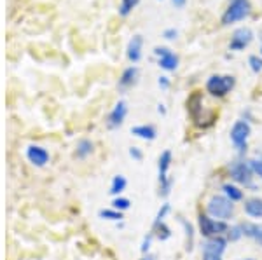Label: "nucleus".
<instances>
[{
  "instance_id": "4be33fe9",
  "label": "nucleus",
  "mask_w": 262,
  "mask_h": 260,
  "mask_svg": "<svg viewBox=\"0 0 262 260\" xmlns=\"http://www.w3.org/2000/svg\"><path fill=\"white\" fill-rule=\"evenodd\" d=\"M180 224L184 225V229H185V250L187 251H191L192 250V246H194V230H192V225L189 224L187 220H184V219H180Z\"/></svg>"
},
{
  "instance_id": "c85d7f7f",
  "label": "nucleus",
  "mask_w": 262,
  "mask_h": 260,
  "mask_svg": "<svg viewBox=\"0 0 262 260\" xmlns=\"http://www.w3.org/2000/svg\"><path fill=\"white\" fill-rule=\"evenodd\" d=\"M239 238H243V230H242V227H239V225L229 227V230H227V240L236 241V240H239Z\"/></svg>"
},
{
  "instance_id": "c9c22d12",
  "label": "nucleus",
  "mask_w": 262,
  "mask_h": 260,
  "mask_svg": "<svg viewBox=\"0 0 262 260\" xmlns=\"http://www.w3.org/2000/svg\"><path fill=\"white\" fill-rule=\"evenodd\" d=\"M158 112H159V114H163V115L166 114V108H164V105H161V103L158 105Z\"/></svg>"
},
{
  "instance_id": "9d476101",
  "label": "nucleus",
  "mask_w": 262,
  "mask_h": 260,
  "mask_svg": "<svg viewBox=\"0 0 262 260\" xmlns=\"http://www.w3.org/2000/svg\"><path fill=\"white\" fill-rule=\"evenodd\" d=\"M154 54L159 58V66L166 72H173L179 66V56L175 53H171V49L168 48H156Z\"/></svg>"
},
{
  "instance_id": "2eb2a0df",
  "label": "nucleus",
  "mask_w": 262,
  "mask_h": 260,
  "mask_svg": "<svg viewBox=\"0 0 262 260\" xmlns=\"http://www.w3.org/2000/svg\"><path fill=\"white\" fill-rule=\"evenodd\" d=\"M239 227L243 230V236L252 238L253 241H257L262 246V225L252 224V222H243V224H239Z\"/></svg>"
},
{
  "instance_id": "a211bd4d",
  "label": "nucleus",
  "mask_w": 262,
  "mask_h": 260,
  "mask_svg": "<svg viewBox=\"0 0 262 260\" xmlns=\"http://www.w3.org/2000/svg\"><path fill=\"white\" fill-rule=\"evenodd\" d=\"M245 213L252 219H262V199L253 198L245 203Z\"/></svg>"
},
{
  "instance_id": "e433bc0d",
  "label": "nucleus",
  "mask_w": 262,
  "mask_h": 260,
  "mask_svg": "<svg viewBox=\"0 0 262 260\" xmlns=\"http://www.w3.org/2000/svg\"><path fill=\"white\" fill-rule=\"evenodd\" d=\"M140 260H154V257H152V255H147V257H143Z\"/></svg>"
},
{
  "instance_id": "39448f33",
  "label": "nucleus",
  "mask_w": 262,
  "mask_h": 260,
  "mask_svg": "<svg viewBox=\"0 0 262 260\" xmlns=\"http://www.w3.org/2000/svg\"><path fill=\"white\" fill-rule=\"evenodd\" d=\"M171 150H164V152L159 156V164H158V170H159V194L163 198H166L168 194L171 192V185H173V180L168 177V170L171 166Z\"/></svg>"
},
{
  "instance_id": "f8f14e48",
  "label": "nucleus",
  "mask_w": 262,
  "mask_h": 260,
  "mask_svg": "<svg viewBox=\"0 0 262 260\" xmlns=\"http://www.w3.org/2000/svg\"><path fill=\"white\" fill-rule=\"evenodd\" d=\"M27 157L33 166L42 168L49 162V152L40 145H30L27 149Z\"/></svg>"
},
{
  "instance_id": "cd10ccee",
  "label": "nucleus",
  "mask_w": 262,
  "mask_h": 260,
  "mask_svg": "<svg viewBox=\"0 0 262 260\" xmlns=\"http://www.w3.org/2000/svg\"><path fill=\"white\" fill-rule=\"evenodd\" d=\"M170 209L171 206L168 203H164L161 208H159V211H158V215H156V220H154V225H158V224H161V222H164V217L170 213Z\"/></svg>"
},
{
  "instance_id": "58836bf2",
  "label": "nucleus",
  "mask_w": 262,
  "mask_h": 260,
  "mask_svg": "<svg viewBox=\"0 0 262 260\" xmlns=\"http://www.w3.org/2000/svg\"><path fill=\"white\" fill-rule=\"evenodd\" d=\"M260 53H262V49H260Z\"/></svg>"
},
{
  "instance_id": "aec40b11",
  "label": "nucleus",
  "mask_w": 262,
  "mask_h": 260,
  "mask_svg": "<svg viewBox=\"0 0 262 260\" xmlns=\"http://www.w3.org/2000/svg\"><path fill=\"white\" fill-rule=\"evenodd\" d=\"M126 185H128V180H126L122 175H116V177L112 178V183H111V194L112 196H119V194H122L124 192V188H126Z\"/></svg>"
},
{
  "instance_id": "a878e982",
  "label": "nucleus",
  "mask_w": 262,
  "mask_h": 260,
  "mask_svg": "<svg viewBox=\"0 0 262 260\" xmlns=\"http://www.w3.org/2000/svg\"><path fill=\"white\" fill-rule=\"evenodd\" d=\"M129 206H131V201L128 198H119V196H117V198L112 201V208L121 213L126 211V209H129Z\"/></svg>"
},
{
  "instance_id": "f3484780",
  "label": "nucleus",
  "mask_w": 262,
  "mask_h": 260,
  "mask_svg": "<svg viewBox=\"0 0 262 260\" xmlns=\"http://www.w3.org/2000/svg\"><path fill=\"white\" fill-rule=\"evenodd\" d=\"M201 94L198 93H194L191 98L187 100V108H189V114H191V117H192V121L196 124H200V112L203 110L201 108Z\"/></svg>"
},
{
  "instance_id": "1a4fd4ad",
  "label": "nucleus",
  "mask_w": 262,
  "mask_h": 260,
  "mask_svg": "<svg viewBox=\"0 0 262 260\" xmlns=\"http://www.w3.org/2000/svg\"><path fill=\"white\" fill-rule=\"evenodd\" d=\"M252 40H253V32L248 27H242L232 33L231 42H229V49L231 51H243L245 48L250 45Z\"/></svg>"
},
{
  "instance_id": "393cba45",
  "label": "nucleus",
  "mask_w": 262,
  "mask_h": 260,
  "mask_svg": "<svg viewBox=\"0 0 262 260\" xmlns=\"http://www.w3.org/2000/svg\"><path fill=\"white\" fill-rule=\"evenodd\" d=\"M140 4V0H121V6H119V14L121 16H128L135 7Z\"/></svg>"
},
{
  "instance_id": "f704fd0d",
  "label": "nucleus",
  "mask_w": 262,
  "mask_h": 260,
  "mask_svg": "<svg viewBox=\"0 0 262 260\" xmlns=\"http://www.w3.org/2000/svg\"><path fill=\"white\" fill-rule=\"evenodd\" d=\"M171 2H173V6H175V7L182 9V7L185 6V2H187V0H171Z\"/></svg>"
},
{
  "instance_id": "f03ea898",
  "label": "nucleus",
  "mask_w": 262,
  "mask_h": 260,
  "mask_svg": "<svg viewBox=\"0 0 262 260\" xmlns=\"http://www.w3.org/2000/svg\"><path fill=\"white\" fill-rule=\"evenodd\" d=\"M252 12L250 0H231L229 6H227L226 12L222 14V25L224 27H229L232 23H238L248 18Z\"/></svg>"
},
{
  "instance_id": "c756f323",
  "label": "nucleus",
  "mask_w": 262,
  "mask_h": 260,
  "mask_svg": "<svg viewBox=\"0 0 262 260\" xmlns=\"http://www.w3.org/2000/svg\"><path fill=\"white\" fill-rule=\"evenodd\" d=\"M250 166L253 173H257L262 178V159H253V161H250Z\"/></svg>"
},
{
  "instance_id": "4468645a",
  "label": "nucleus",
  "mask_w": 262,
  "mask_h": 260,
  "mask_svg": "<svg viewBox=\"0 0 262 260\" xmlns=\"http://www.w3.org/2000/svg\"><path fill=\"white\" fill-rule=\"evenodd\" d=\"M131 135L142 138V140L152 141V140H156V136H158V129H156L152 124H140V126L131 128Z\"/></svg>"
},
{
  "instance_id": "ddd939ff",
  "label": "nucleus",
  "mask_w": 262,
  "mask_h": 260,
  "mask_svg": "<svg viewBox=\"0 0 262 260\" xmlns=\"http://www.w3.org/2000/svg\"><path fill=\"white\" fill-rule=\"evenodd\" d=\"M142 48H143V37L142 35H133L128 42L126 48V56L131 63H138L142 60Z\"/></svg>"
},
{
  "instance_id": "6e6552de",
  "label": "nucleus",
  "mask_w": 262,
  "mask_h": 260,
  "mask_svg": "<svg viewBox=\"0 0 262 260\" xmlns=\"http://www.w3.org/2000/svg\"><path fill=\"white\" fill-rule=\"evenodd\" d=\"M227 248V240L222 236L210 238L203 245V260H222Z\"/></svg>"
},
{
  "instance_id": "72a5a7b5",
  "label": "nucleus",
  "mask_w": 262,
  "mask_h": 260,
  "mask_svg": "<svg viewBox=\"0 0 262 260\" xmlns=\"http://www.w3.org/2000/svg\"><path fill=\"white\" fill-rule=\"evenodd\" d=\"M158 84H159V87H161V89H168V87H170V79H168V77H159Z\"/></svg>"
},
{
  "instance_id": "0eeeda50",
  "label": "nucleus",
  "mask_w": 262,
  "mask_h": 260,
  "mask_svg": "<svg viewBox=\"0 0 262 260\" xmlns=\"http://www.w3.org/2000/svg\"><path fill=\"white\" fill-rule=\"evenodd\" d=\"M229 173L234 182L242 183L245 187L255 188V183H253V170H252L250 162H243V161L232 162L229 166Z\"/></svg>"
},
{
  "instance_id": "bb28decb",
  "label": "nucleus",
  "mask_w": 262,
  "mask_h": 260,
  "mask_svg": "<svg viewBox=\"0 0 262 260\" xmlns=\"http://www.w3.org/2000/svg\"><path fill=\"white\" fill-rule=\"evenodd\" d=\"M248 65H250L252 72H255V74L262 72V58L255 56V54H252V56L248 58Z\"/></svg>"
},
{
  "instance_id": "423d86ee",
  "label": "nucleus",
  "mask_w": 262,
  "mask_h": 260,
  "mask_svg": "<svg viewBox=\"0 0 262 260\" xmlns=\"http://www.w3.org/2000/svg\"><path fill=\"white\" fill-rule=\"evenodd\" d=\"M250 135H252V128H250V124H248L247 121L239 119V121H236V123L232 124L229 136H231L232 145L236 147V150H238V152H243V150L247 149V144H248V138H250Z\"/></svg>"
},
{
  "instance_id": "9b49d317",
  "label": "nucleus",
  "mask_w": 262,
  "mask_h": 260,
  "mask_svg": "<svg viewBox=\"0 0 262 260\" xmlns=\"http://www.w3.org/2000/svg\"><path fill=\"white\" fill-rule=\"evenodd\" d=\"M126 115H128V105H126L124 100H119L107 117V128L108 129L119 128V126H122V123H124Z\"/></svg>"
},
{
  "instance_id": "6ab92c4d",
  "label": "nucleus",
  "mask_w": 262,
  "mask_h": 260,
  "mask_svg": "<svg viewBox=\"0 0 262 260\" xmlns=\"http://www.w3.org/2000/svg\"><path fill=\"white\" fill-rule=\"evenodd\" d=\"M222 191H224V196H226L227 199H231L232 203H236V201H242L243 199V191L239 187L232 185V183H224Z\"/></svg>"
},
{
  "instance_id": "7ed1b4c3",
  "label": "nucleus",
  "mask_w": 262,
  "mask_h": 260,
  "mask_svg": "<svg viewBox=\"0 0 262 260\" xmlns=\"http://www.w3.org/2000/svg\"><path fill=\"white\" fill-rule=\"evenodd\" d=\"M198 225H200V234L203 238H206V240L224 236V234H227V230H229L227 222L215 220L210 215H203V213L200 215V219H198Z\"/></svg>"
},
{
  "instance_id": "2f4dec72",
  "label": "nucleus",
  "mask_w": 262,
  "mask_h": 260,
  "mask_svg": "<svg viewBox=\"0 0 262 260\" xmlns=\"http://www.w3.org/2000/svg\"><path fill=\"white\" fill-rule=\"evenodd\" d=\"M177 35H179V32H177L175 28H166V30L163 32V37H164V39H168V40L177 39Z\"/></svg>"
},
{
  "instance_id": "473e14b6",
  "label": "nucleus",
  "mask_w": 262,
  "mask_h": 260,
  "mask_svg": "<svg viewBox=\"0 0 262 260\" xmlns=\"http://www.w3.org/2000/svg\"><path fill=\"white\" fill-rule=\"evenodd\" d=\"M152 236H154V232H150L149 236L145 238V240H143V243H142V253H147V251H149V248H150V241H152Z\"/></svg>"
},
{
  "instance_id": "7c9ffc66",
  "label": "nucleus",
  "mask_w": 262,
  "mask_h": 260,
  "mask_svg": "<svg viewBox=\"0 0 262 260\" xmlns=\"http://www.w3.org/2000/svg\"><path fill=\"white\" fill-rule=\"evenodd\" d=\"M129 156L133 157L135 161H142L143 154H142V150L138 149V147H131V149H129Z\"/></svg>"
},
{
  "instance_id": "5701e85b",
  "label": "nucleus",
  "mask_w": 262,
  "mask_h": 260,
  "mask_svg": "<svg viewBox=\"0 0 262 260\" xmlns=\"http://www.w3.org/2000/svg\"><path fill=\"white\" fill-rule=\"evenodd\" d=\"M152 232H156V236L161 241H166L168 238L171 236L170 229H168V225L164 224V222H161V224H158V225H152Z\"/></svg>"
},
{
  "instance_id": "20e7f679",
  "label": "nucleus",
  "mask_w": 262,
  "mask_h": 260,
  "mask_svg": "<svg viewBox=\"0 0 262 260\" xmlns=\"http://www.w3.org/2000/svg\"><path fill=\"white\" fill-rule=\"evenodd\" d=\"M236 79L232 75H212V77L206 81V91L212 96L222 98L227 93H231V89L234 87Z\"/></svg>"
},
{
  "instance_id": "412c9836",
  "label": "nucleus",
  "mask_w": 262,
  "mask_h": 260,
  "mask_svg": "<svg viewBox=\"0 0 262 260\" xmlns=\"http://www.w3.org/2000/svg\"><path fill=\"white\" fill-rule=\"evenodd\" d=\"M77 157L79 159H86L88 156H91L93 154V141L88 140V138H84V140H81L77 144Z\"/></svg>"
},
{
  "instance_id": "dca6fc26",
  "label": "nucleus",
  "mask_w": 262,
  "mask_h": 260,
  "mask_svg": "<svg viewBox=\"0 0 262 260\" xmlns=\"http://www.w3.org/2000/svg\"><path fill=\"white\" fill-rule=\"evenodd\" d=\"M137 79H138V68L137 66H128L119 79V87L121 89H128V87L137 84Z\"/></svg>"
},
{
  "instance_id": "b1692460",
  "label": "nucleus",
  "mask_w": 262,
  "mask_h": 260,
  "mask_svg": "<svg viewBox=\"0 0 262 260\" xmlns=\"http://www.w3.org/2000/svg\"><path fill=\"white\" fill-rule=\"evenodd\" d=\"M98 217L103 220H112V222H117L122 219V213L117 211V209H100L98 211Z\"/></svg>"
},
{
  "instance_id": "f257e3e1",
  "label": "nucleus",
  "mask_w": 262,
  "mask_h": 260,
  "mask_svg": "<svg viewBox=\"0 0 262 260\" xmlns=\"http://www.w3.org/2000/svg\"><path fill=\"white\" fill-rule=\"evenodd\" d=\"M206 211L208 215L215 220H224L227 222L232 217L234 211V204L231 199H227L226 196H212L206 203Z\"/></svg>"
},
{
  "instance_id": "4c0bfd02",
  "label": "nucleus",
  "mask_w": 262,
  "mask_h": 260,
  "mask_svg": "<svg viewBox=\"0 0 262 260\" xmlns=\"http://www.w3.org/2000/svg\"><path fill=\"white\" fill-rule=\"evenodd\" d=\"M245 260H253V258H245Z\"/></svg>"
}]
</instances>
